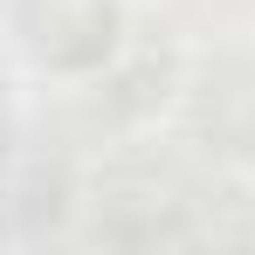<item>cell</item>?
I'll use <instances>...</instances> for the list:
<instances>
[{
    "label": "cell",
    "instance_id": "cell-1",
    "mask_svg": "<svg viewBox=\"0 0 255 255\" xmlns=\"http://www.w3.org/2000/svg\"><path fill=\"white\" fill-rule=\"evenodd\" d=\"M90 235L111 249H179L193 242V179L172 166H111L83 193Z\"/></svg>",
    "mask_w": 255,
    "mask_h": 255
},
{
    "label": "cell",
    "instance_id": "cell-2",
    "mask_svg": "<svg viewBox=\"0 0 255 255\" xmlns=\"http://www.w3.org/2000/svg\"><path fill=\"white\" fill-rule=\"evenodd\" d=\"M14 35L42 69L90 76L125 42V7L118 0H14Z\"/></svg>",
    "mask_w": 255,
    "mask_h": 255
},
{
    "label": "cell",
    "instance_id": "cell-3",
    "mask_svg": "<svg viewBox=\"0 0 255 255\" xmlns=\"http://www.w3.org/2000/svg\"><path fill=\"white\" fill-rule=\"evenodd\" d=\"M83 83H90V118H104V125H118V131L145 125L172 90H186L179 83V55L152 28H125V42L111 48Z\"/></svg>",
    "mask_w": 255,
    "mask_h": 255
},
{
    "label": "cell",
    "instance_id": "cell-4",
    "mask_svg": "<svg viewBox=\"0 0 255 255\" xmlns=\"http://www.w3.org/2000/svg\"><path fill=\"white\" fill-rule=\"evenodd\" d=\"M186 131L228 166L255 159V55H214L186 83Z\"/></svg>",
    "mask_w": 255,
    "mask_h": 255
},
{
    "label": "cell",
    "instance_id": "cell-5",
    "mask_svg": "<svg viewBox=\"0 0 255 255\" xmlns=\"http://www.w3.org/2000/svg\"><path fill=\"white\" fill-rule=\"evenodd\" d=\"M0 200H7V228L14 235H55L83 207V186H76V166L62 152H28V159L0 166Z\"/></svg>",
    "mask_w": 255,
    "mask_h": 255
},
{
    "label": "cell",
    "instance_id": "cell-6",
    "mask_svg": "<svg viewBox=\"0 0 255 255\" xmlns=\"http://www.w3.org/2000/svg\"><path fill=\"white\" fill-rule=\"evenodd\" d=\"M14 159V111H7V90H0V166Z\"/></svg>",
    "mask_w": 255,
    "mask_h": 255
},
{
    "label": "cell",
    "instance_id": "cell-7",
    "mask_svg": "<svg viewBox=\"0 0 255 255\" xmlns=\"http://www.w3.org/2000/svg\"><path fill=\"white\" fill-rule=\"evenodd\" d=\"M0 235H7V200H0Z\"/></svg>",
    "mask_w": 255,
    "mask_h": 255
}]
</instances>
